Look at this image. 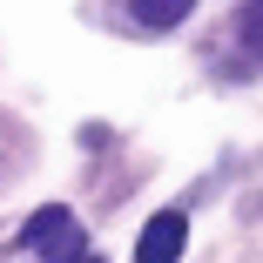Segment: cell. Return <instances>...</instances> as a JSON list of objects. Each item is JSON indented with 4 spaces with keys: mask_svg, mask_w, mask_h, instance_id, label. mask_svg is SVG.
<instances>
[{
    "mask_svg": "<svg viewBox=\"0 0 263 263\" xmlns=\"http://www.w3.org/2000/svg\"><path fill=\"white\" fill-rule=\"evenodd\" d=\"M21 243L27 250H74V216L68 209H41V216L21 230Z\"/></svg>",
    "mask_w": 263,
    "mask_h": 263,
    "instance_id": "2",
    "label": "cell"
},
{
    "mask_svg": "<svg viewBox=\"0 0 263 263\" xmlns=\"http://www.w3.org/2000/svg\"><path fill=\"white\" fill-rule=\"evenodd\" d=\"M189 243V216L182 209H162V216L142 223V243H135V263H176Z\"/></svg>",
    "mask_w": 263,
    "mask_h": 263,
    "instance_id": "1",
    "label": "cell"
},
{
    "mask_svg": "<svg viewBox=\"0 0 263 263\" xmlns=\"http://www.w3.org/2000/svg\"><path fill=\"white\" fill-rule=\"evenodd\" d=\"M236 47H243V61H250V68L263 61V0H250V7L236 14Z\"/></svg>",
    "mask_w": 263,
    "mask_h": 263,
    "instance_id": "4",
    "label": "cell"
},
{
    "mask_svg": "<svg viewBox=\"0 0 263 263\" xmlns=\"http://www.w3.org/2000/svg\"><path fill=\"white\" fill-rule=\"evenodd\" d=\"M189 14H196V0H128V21L148 27V34H162V27L189 21Z\"/></svg>",
    "mask_w": 263,
    "mask_h": 263,
    "instance_id": "3",
    "label": "cell"
},
{
    "mask_svg": "<svg viewBox=\"0 0 263 263\" xmlns=\"http://www.w3.org/2000/svg\"><path fill=\"white\" fill-rule=\"evenodd\" d=\"M88 263H95V256H88Z\"/></svg>",
    "mask_w": 263,
    "mask_h": 263,
    "instance_id": "5",
    "label": "cell"
}]
</instances>
